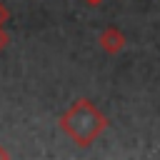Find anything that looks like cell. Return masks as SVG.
<instances>
[{
    "mask_svg": "<svg viewBox=\"0 0 160 160\" xmlns=\"http://www.w3.org/2000/svg\"><path fill=\"white\" fill-rule=\"evenodd\" d=\"M98 42H100V48H102L108 55H118V52L128 45V38H125V32H122L120 28L108 25V28L98 35Z\"/></svg>",
    "mask_w": 160,
    "mask_h": 160,
    "instance_id": "7a4b0ae2",
    "label": "cell"
},
{
    "mask_svg": "<svg viewBox=\"0 0 160 160\" xmlns=\"http://www.w3.org/2000/svg\"><path fill=\"white\" fill-rule=\"evenodd\" d=\"M10 20V12H8V8L0 2V28H5V22Z\"/></svg>",
    "mask_w": 160,
    "mask_h": 160,
    "instance_id": "277c9868",
    "label": "cell"
},
{
    "mask_svg": "<svg viewBox=\"0 0 160 160\" xmlns=\"http://www.w3.org/2000/svg\"><path fill=\"white\" fill-rule=\"evenodd\" d=\"M85 2H88V5H100L102 0H85Z\"/></svg>",
    "mask_w": 160,
    "mask_h": 160,
    "instance_id": "8992f818",
    "label": "cell"
},
{
    "mask_svg": "<svg viewBox=\"0 0 160 160\" xmlns=\"http://www.w3.org/2000/svg\"><path fill=\"white\" fill-rule=\"evenodd\" d=\"M0 158H2V160H5V158H10V152H8V150H5V148H0Z\"/></svg>",
    "mask_w": 160,
    "mask_h": 160,
    "instance_id": "5b68a950",
    "label": "cell"
},
{
    "mask_svg": "<svg viewBox=\"0 0 160 160\" xmlns=\"http://www.w3.org/2000/svg\"><path fill=\"white\" fill-rule=\"evenodd\" d=\"M8 45H10V35H8V30H5V28H0V52H2Z\"/></svg>",
    "mask_w": 160,
    "mask_h": 160,
    "instance_id": "3957f363",
    "label": "cell"
},
{
    "mask_svg": "<svg viewBox=\"0 0 160 160\" xmlns=\"http://www.w3.org/2000/svg\"><path fill=\"white\" fill-rule=\"evenodd\" d=\"M60 130L78 145V148H90L110 125L108 115L100 112V108L88 100V98H78L62 115H60Z\"/></svg>",
    "mask_w": 160,
    "mask_h": 160,
    "instance_id": "6da1fadb",
    "label": "cell"
}]
</instances>
